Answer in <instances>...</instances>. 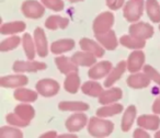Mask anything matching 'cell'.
Segmentation results:
<instances>
[{"instance_id": "cell-13", "label": "cell", "mask_w": 160, "mask_h": 138, "mask_svg": "<svg viewBox=\"0 0 160 138\" xmlns=\"http://www.w3.org/2000/svg\"><path fill=\"white\" fill-rule=\"evenodd\" d=\"M96 37L98 42L108 51H114L118 47V40H116L115 32L110 30L105 33L96 34Z\"/></svg>"}, {"instance_id": "cell-45", "label": "cell", "mask_w": 160, "mask_h": 138, "mask_svg": "<svg viewBox=\"0 0 160 138\" xmlns=\"http://www.w3.org/2000/svg\"><path fill=\"white\" fill-rule=\"evenodd\" d=\"M70 2H80V1H83V0H69Z\"/></svg>"}, {"instance_id": "cell-2", "label": "cell", "mask_w": 160, "mask_h": 138, "mask_svg": "<svg viewBox=\"0 0 160 138\" xmlns=\"http://www.w3.org/2000/svg\"><path fill=\"white\" fill-rule=\"evenodd\" d=\"M144 11V0H128L124 7V18L128 22H136Z\"/></svg>"}, {"instance_id": "cell-26", "label": "cell", "mask_w": 160, "mask_h": 138, "mask_svg": "<svg viewBox=\"0 0 160 138\" xmlns=\"http://www.w3.org/2000/svg\"><path fill=\"white\" fill-rule=\"evenodd\" d=\"M69 24V20L67 18H62L59 16H51L45 21V27L48 30L66 29Z\"/></svg>"}, {"instance_id": "cell-40", "label": "cell", "mask_w": 160, "mask_h": 138, "mask_svg": "<svg viewBox=\"0 0 160 138\" xmlns=\"http://www.w3.org/2000/svg\"><path fill=\"white\" fill-rule=\"evenodd\" d=\"M133 136L135 138H149V137H150L148 133H146V131H145L144 129H140V128L135 129V131H134Z\"/></svg>"}, {"instance_id": "cell-3", "label": "cell", "mask_w": 160, "mask_h": 138, "mask_svg": "<svg viewBox=\"0 0 160 138\" xmlns=\"http://www.w3.org/2000/svg\"><path fill=\"white\" fill-rule=\"evenodd\" d=\"M114 24V16L112 12H103L99 14L93 21V32L94 34H101L110 31Z\"/></svg>"}, {"instance_id": "cell-12", "label": "cell", "mask_w": 160, "mask_h": 138, "mask_svg": "<svg viewBox=\"0 0 160 138\" xmlns=\"http://www.w3.org/2000/svg\"><path fill=\"white\" fill-rule=\"evenodd\" d=\"M126 68H127V62L122 60V62H118V64L115 66V68L112 69L111 72L108 75V78L105 79V81H104V87L110 88V87H112L116 81L120 80L121 77L124 75Z\"/></svg>"}, {"instance_id": "cell-35", "label": "cell", "mask_w": 160, "mask_h": 138, "mask_svg": "<svg viewBox=\"0 0 160 138\" xmlns=\"http://www.w3.org/2000/svg\"><path fill=\"white\" fill-rule=\"evenodd\" d=\"M0 137H23V134L20 129L14 128V127H8V126H3L0 128Z\"/></svg>"}, {"instance_id": "cell-31", "label": "cell", "mask_w": 160, "mask_h": 138, "mask_svg": "<svg viewBox=\"0 0 160 138\" xmlns=\"http://www.w3.org/2000/svg\"><path fill=\"white\" fill-rule=\"evenodd\" d=\"M81 90L85 94L89 96H93V98H99L102 94L103 89L101 87L100 83L96 82V81H87L82 85Z\"/></svg>"}, {"instance_id": "cell-38", "label": "cell", "mask_w": 160, "mask_h": 138, "mask_svg": "<svg viewBox=\"0 0 160 138\" xmlns=\"http://www.w3.org/2000/svg\"><path fill=\"white\" fill-rule=\"evenodd\" d=\"M144 72H146L148 75V77L153 81L155 83H157L158 86H160V74L153 68L152 66H149V65H146L144 67Z\"/></svg>"}, {"instance_id": "cell-32", "label": "cell", "mask_w": 160, "mask_h": 138, "mask_svg": "<svg viewBox=\"0 0 160 138\" xmlns=\"http://www.w3.org/2000/svg\"><path fill=\"white\" fill-rule=\"evenodd\" d=\"M146 10L152 22H160V6L157 0H146Z\"/></svg>"}, {"instance_id": "cell-27", "label": "cell", "mask_w": 160, "mask_h": 138, "mask_svg": "<svg viewBox=\"0 0 160 138\" xmlns=\"http://www.w3.org/2000/svg\"><path fill=\"white\" fill-rule=\"evenodd\" d=\"M123 112V105L122 104H107L104 106L100 107L97 110L96 114L97 116L100 117H109V116H114L116 114H120Z\"/></svg>"}, {"instance_id": "cell-8", "label": "cell", "mask_w": 160, "mask_h": 138, "mask_svg": "<svg viewBox=\"0 0 160 138\" xmlns=\"http://www.w3.org/2000/svg\"><path fill=\"white\" fill-rule=\"evenodd\" d=\"M34 43H35L38 55L42 58L46 57L48 54V47H47L46 35L42 27H36L34 30Z\"/></svg>"}, {"instance_id": "cell-6", "label": "cell", "mask_w": 160, "mask_h": 138, "mask_svg": "<svg viewBox=\"0 0 160 138\" xmlns=\"http://www.w3.org/2000/svg\"><path fill=\"white\" fill-rule=\"evenodd\" d=\"M46 68V64L41 62H24V60H17L13 64V71L16 72H36L38 70Z\"/></svg>"}, {"instance_id": "cell-43", "label": "cell", "mask_w": 160, "mask_h": 138, "mask_svg": "<svg viewBox=\"0 0 160 138\" xmlns=\"http://www.w3.org/2000/svg\"><path fill=\"white\" fill-rule=\"evenodd\" d=\"M59 137H73V138H76L77 137V135H73V134H66V135H62V136H59Z\"/></svg>"}, {"instance_id": "cell-42", "label": "cell", "mask_w": 160, "mask_h": 138, "mask_svg": "<svg viewBox=\"0 0 160 138\" xmlns=\"http://www.w3.org/2000/svg\"><path fill=\"white\" fill-rule=\"evenodd\" d=\"M41 137H42V138H53V137H56V131H47L46 134H43Z\"/></svg>"}, {"instance_id": "cell-41", "label": "cell", "mask_w": 160, "mask_h": 138, "mask_svg": "<svg viewBox=\"0 0 160 138\" xmlns=\"http://www.w3.org/2000/svg\"><path fill=\"white\" fill-rule=\"evenodd\" d=\"M152 111H153V113H155V114H158V115L160 114V96H158V98L155 100V102H153Z\"/></svg>"}, {"instance_id": "cell-24", "label": "cell", "mask_w": 160, "mask_h": 138, "mask_svg": "<svg viewBox=\"0 0 160 138\" xmlns=\"http://www.w3.org/2000/svg\"><path fill=\"white\" fill-rule=\"evenodd\" d=\"M27 27L24 22L22 21H14V22H8L1 25L0 27V33L3 35H9V34H17L23 32Z\"/></svg>"}, {"instance_id": "cell-18", "label": "cell", "mask_w": 160, "mask_h": 138, "mask_svg": "<svg viewBox=\"0 0 160 138\" xmlns=\"http://www.w3.org/2000/svg\"><path fill=\"white\" fill-rule=\"evenodd\" d=\"M79 45L81 47L82 51L89 52V53H92L93 55H96L98 58L102 57L104 55V47L99 45L97 42L90 40V38H81L79 42Z\"/></svg>"}, {"instance_id": "cell-7", "label": "cell", "mask_w": 160, "mask_h": 138, "mask_svg": "<svg viewBox=\"0 0 160 138\" xmlns=\"http://www.w3.org/2000/svg\"><path fill=\"white\" fill-rule=\"evenodd\" d=\"M128 32L133 36L142 38V40H147V38L152 37L153 27L151 25H149L148 23L138 22L135 23V24H132L128 29Z\"/></svg>"}, {"instance_id": "cell-14", "label": "cell", "mask_w": 160, "mask_h": 138, "mask_svg": "<svg viewBox=\"0 0 160 138\" xmlns=\"http://www.w3.org/2000/svg\"><path fill=\"white\" fill-rule=\"evenodd\" d=\"M151 79L148 77L146 72L142 74H134L127 78V86L132 89H144L147 88L150 83Z\"/></svg>"}, {"instance_id": "cell-11", "label": "cell", "mask_w": 160, "mask_h": 138, "mask_svg": "<svg viewBox=\"0 0 160 138\" xmlns=\"http://www.w3.org/2000/svg\"><path fill=\"white\" fill-rule=\"evenodd\" d=\"M29 83V78L24 75L6 76L0 79V86L3 88H19Z\"/></svg>"}, {"instance_id": "cell-25", "label": "cell", "mask_w": 160, "mask_h": 138, "mask_svg": "<svg viewBox=\"0 0 160 138\" xmlns=\"http://www.w3.org/2000/svg\"><path fill=\"white\" fill-rule=\"evenodd\" d=\"M136 117V107L134 105H129L124 112V115L122 117V124H121V128L123 131L127 133L131 129L132 125H133L134 121Z\"/></svg>"}, {"instance_id": "cell-17", "label": "cell", "mask_w": 160, "mask_h": 138, "mask_svg": "<svg viewBox=\"0 0 160 138\" xmlns=\"http://www.w3.org/2000/svg\"><path fill=\"white\" fill-rule=\"evenodd\" d=\"M145 62V55L142 51H135L128 56L127 59V69L131 72H137L140 70Z\"/></svg>"}, {"instance_id": "cell-46", "label": "cell", "mask_w": 160, "mask_h": 138, "mask_svg": "<svg viewBox=\"0 0 160 138\" xmlns=\"http://www.w3.org/2000/svg\"><path fill=\"white\" fill-rule=\"evenodd\" d=\"M159 31H160V25H159Z\"/></svg>"}, {"instance_id": "cell-10", "label": "cell", "mask_w": 160, "mask_h": 138, "mask_svg": "<svg viewBox=\"0 0 160 138\" xmlns=\"http://www.w3.org/2000/svg\"><path fill=\"white\" fill-rule=\"evenodd\" d=\"M112 70V64L108 60L105 62H101L98 64H94L93 66L90 68V70L88 71V76L90 79L93 80H98L103 77H105L107 75H109Z\"/></svg>"}, {"instance_id": "cell-4", "label": "cell", "mask_w": 160, "mask_h": 138, "mask_svg": "<svg viewBox=\"0 0 160 138\" xmlns=\"http://www.w3.org/2000/svg\"><path fill=\"white\" fill-rule=\"evenodd\" d=\"M45 6L35 0H27L22 3V12L29 19H41L45 13Z\"/></svg>"}, {"instance_id": "cell-19", "label": "cell", "mask_w": 160, "mask_h": 138, "mask_svg": "<svg viewBox=\"0 0 160 138\" xmlns=\"http://www.w3.org/2000/svg\"><path fill=\"white\" fill-rule=\"evenodd\" d=\"M122 96L123 92L120 88H112V89L105 90L102 92V94L99 96V102L103 105L112 104V103H115L116 101L122 99Z\"/></svg>"}, {"instance_id": "cell-23", "label": "cell", "mask_w": 160, "mask_h": 138, "mask_svg": "<svg viewBox=\"0 0 160 138\" xmlns=\"http://www.w3.org/2000/svg\"><path fill=\"white\" fill-rule=\"evenodd\" d=\"M80 87V77L77 74V71L70 72L67 75L66 79H65L64 88L67 92L69 93H77Z\"/></svg>"}, {"instance_id": "cell-22", "label": "cell", "mask_w": 160, "mask_h": 138, "mask_svg": "<svg viewBox=\"0 0 160 138\" xmlns=\"http://www.w3.org/2000/svg\"><path fill=\"white\" fill-rule=\"evenodd\" d=\"M73 47H75V41L70 38H64L53 42V44L51 45V51L53 54H62L71 51Z\"/></svg>"}, {"instance_id": "cell-37", "label": "cell", "mask_w": 160, "mask_h": 138, "mask_svg": "<svg viewBox=\"0 0 160 138\" xmlns=\"http://www.w3.org/2000/svg\"><path fill=\"white\" fill-rule=\"evenodd\" d=\"M7 122L11 125H14V126H19V127H23V126H28L30 124V122H27V121H23L22 118H20L16 113H10L7 115L6 117Z\"/></svg>"}, {"instance_id": "cell-1", "label": "cell", "mask_w": 160, "mask_h": 138, "mask_svg": "<svg viewBox=\"0 0 160 138\" xmlns=\"http://www.w3.org/2000/svg\"><path fill=\"white\" fill-rule=\"evenodd\" d=\"M114 129V124L111 121L99 117H91L88 124V133L93 137H108Z\"/></svg>"}, {"instance_id": "cell-30", "label": "cell", "mask_w": 160, "mask_h": 138, "mask_svg": "<svg viewBox=\"0 0 160 138\" xmlns=\"http://www.w3.org/2000/svg\"><path fill=\"white\" fill-rule=\"evenodd\" d=\"M14 113L23 121L31 122L35 116V110L29 104H20L14 109Z\"/></svg>"}, {"instance_id": "cell-29", "label": "cell", "mask_w": 160, "mask_h": 138, "mask_svg": "<svg viewBox=\"0 0 160 138\" xmlns=\"http://www.w3.org/2000/svg\"><path fill=\"white\" fill-rule=\"evenodd\" d=\"M38 93L33 90L24 89V88H21V89H17L14 91L13 96L14 99L21 102H34V101L38 100Z\"/></svg>"}, {"instance_id": "cell-5", "label": "cell", "mask_w": 160, "mask_h": 138, "mask_svg": "<svg viewBox=\"0 0 160 138\" xmlns=\"http://www.w3.org/2000/svg\"><path fill=\"white\" fill-rule=\"evenodd\" d=\"M35 88L41 96H45V98H51L58 93L59 83L54 79H42L36 83Z\"/></svg>"}, {"instance_id": "cell-15", "label": "cell", "mask_w": 160, "mask_h": 138, "mask_svg": "<svg viewBox=\"0 0 160 138\" xmlns=\"http://www.w3.org/2000/svg\"><path fill=\"white\" fill-rule=\"evenodd\" d=\"M72 60L76 65L78 66H82V67H89V66H93L97 62V56L93 55L92 53L89 52H77L72 55Z\"/></svg>"}, {"instance_id": "cell-16", "label": "cell", "mask_w": 160, "mask_h": 138, "mask_svg": "<svg viewBox=\"0 0 160 138\" xmlns=\"http://www.w3.org/2000/svg\"><path fill=\"white\" fill-rule=\"evenodd\" d=\"M55 62L58 70L62 74L68 75L70 72L78 71V65L73 62L72 58H69L67 56H58V57H56Z\"/></svg>"}, {"instance_id": "cell-9", "label": "cell", "mask_w": 160, "mask_h": 138, "mask_svg": "<svg viewBox=\"0 0 160 138\" xmlns=\"http://www.w3.org/2000/svg\"><path fill=\"white\" fill-rule=\"evenodd\" d=\"M88 117L83 113H77L71 115L66 121V128L69 133H76V131L82 129L87 125Z\"/></svg>"}, {"instance_id": "cell-34", "label": "cell", "mask_w": 160, "mask_h": 138, "mask_svg": "<svg viewBox=\"0 0 160 138\" xmlns=\"http://www.w3.org/2000/svg\"><path fill=\"white\" fill-rule=\"evenodd\" d=\"M20 37L19 36H11L9 38H6L5 41L1 42L0 44V51L1 52H9L12 49L17 48L20 44Z\"/></svg>"}, {"instance_id": "cell-44", "label": "cell", "mask_w": 160, "mask_h": 138, "mask_svg": "<svg viewBox=\"0 0 160 138\" xmlns=\"http://www.w3.org/2000/svg\"><path fill=\"white\" fill-rule=\"evenodd\" d=\"M155 137H156V138H160V131H157V133L155 134Z\"/></svg>"}, {"instance_id": "cell-28", "label": "cell", "mask_w": 160, "mask_h": 138, "mask_svg": "<svg viewBox=\"0 0 160 138\" xmlns=\"http://www.w3.org/2000/svg\"><path fill=\"white\" fill-rule=\"evenodd\" d=\"M58 109L60 111H76V112H83L90 109L89 104L85 102H69V101H64L58 104Z\"/></svg>"}, {"instance_id": "cell-20", "label": "cell", "mask_w": 160, "mask_h": 138, "mask_svg": "<svg viewBox=\"0 0 160 138\" xmlns=\"http://www.w3.org/2000/svg\"><path fill=\"white\" fill-rule=\"evenodd\" d=\"M137 124L149 131H157L160 126V118L158 115H142L138 117Z\"/></svg>"}, {"instance_id": "cell-21", "label": "cell", "mask_w": 160, "mask_h": 138, "mask_svg": "<svg viewBox=\"0 0 160 138\" xmlns=\"http://www.w3.org/2000/svg\"><path fill=\"white\" fill-rule=\"evenodd\" d=\"M120 43L123 46L127 47V48L131 49H142L146 45V40H142V38L136 37L133 35H123L120 40Z\"/></svg>"}, {"instance_id": "cell-39", "label": "cell", "mask_w": 160, "mask_h": 138, "mask_svg": "<svg viewBox=\"0 0 160 138\" xmlns=\"http://www.w3.org/2000/svg\"><path fill=\"white\" fill-rule=\"evenodd\" d=\"M107 1V6L111 10H118L123 7L124 0H105Z\"/></svg>"}, {"instance_id": "cell-33", "label": "cell", "mask_w": 160, "mask_h": 138, "mask_svg": "<svg viewBox=\"0 0 160 138\" xmlns=\"http://www.w3.org/2000/svg\"><path fill=\"white\" fill-rule=\"evenodd\" d=\"M22 44H23V49L25 52L28 59L33 60L35 58V43H34L32 36L29 33L24 34L22 37Z\"/></svg>"}, {"instance_id": "cell-36", "label": "cell", "mask_w": 160, "mask_h": 138, "mask_svg": "<svg viewBox=\"0 0 160 138\" xmlns=\"http://www.w3.org/2000/svg\"><path fill=\"white\" fill-rule=\"evenodd\" d=\"M46 8L54 11H62L64 9V1L62 0H41Z\"/></svg>"}]
</instances>
